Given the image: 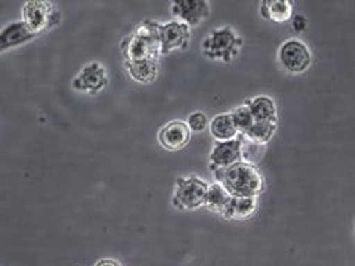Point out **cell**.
I'll return each instance as SVG.
<instances>
[{
	"label": "cell",
	"mask_w": 355,
	"mask_h": 266,
	"mask_svg": "<svg viewBox=\"0 0 355 266\" xmlns=\"http://www.w3.org/2000/svg\"><path fill=\"white\" fill-rule=\"evenodd\" d=\"M215 179L232 197H258L265 188L261 170L249 161H239L225 169L214 170Z\"/></svg>",
	"instance_id": "obj_1"
},
{
	"label": "cell",
	"mask_w": 355,
	"mask_h": 266,
	"mask_svg": "<svg viewBox=\"0 0 355 266\" xmlns=\"http://www.w3.org/2000/svg\"><path fill=\"white\" fill-rule=\"evenodd\" d=\"M126 61H142L155 60L160 55V40H159V24L153 21H146L137 28L132 36L126 37L121 43Z\"/></svg>",
	"instance_id": "obj_2"
},
{
	"label": "cell",
	"mask_w": 355,
	"mask_h": 266,
	"mask_svg": "<svg viewBox=\"0 0 355 266\" xmlns=\"http://www.w3.org/2000/svg\"><path fill=\"white\" fill-rule=\"evenodd\" d=\"M241 46L243 39L231 27H222L214 30L205 39L202 44V52L205 53V57L210 60L231 62L239 57Z\"/></svg>",
	"instance_id": "obj_3"
},
{
	"label": "cell",
	"mask_w": 355,
	"mask_h": 266,
	"mask_svg": "<svg viewBox=\"0 0 355 266\" xmlns=\"http://www.w3.org/2000/svg\"><path fill=\"white\" fill-rule=\"evenodd\" d=\"M209 184L197 176L178 177L172 204L181 210H196L205 206Z\"/></svg>",
	"instance_id": "obj_4"
},
{
	"label": "cell",
	"mask_w": 355,
	"mask_h": 266,
	"mask_svg": "<svg viewBox=\"0 0 355 266\" xmlns=\"http://www.w3.org/2000/svg\"><path fill=\"white\" fill-rule=\"evenodd\" d=\"M22 18L28 28L40 35V33L49 31L61 21L60 10L51 2H42V0H30L22 6Z\"/></svg>",
	"instance_id": "obj_5"
},
{
	"label": "cell",
	"mask_w": 355,
	"mask_h": 266,
	"mask_svg": "<svg viewBox=\"0 0 355 266\" xmlns=\"http://www.w3.org/2000/svg\"><path fill=\"white\" fill-rule=\"evenodd\" d=\"M279 61L286 71L302 74L311 66L313 55L304 42L299 39H288L279 49Z\"/></svg>",
	"instance_id": "obj_6"
},
{
	"label": "cell",
	"mask_w": 355,
	"mask_h": 266,
	"mask_svg": "<svg viewBox=\"0 0 355 266\" xmlns=\"http://www.w3.org/2000/svg\"><path fill=\"white\" fill-rule=\"evenodd\" d=\"M191 39L190 27L182 21H171L168 24H159L160 55L171 53L172 51H184L188 48Z\"/></svg>",
	"instance_id": "obj_7"
},
{
	"label": "cell",
	"mask_w": 355,
	"mask_h": 266,
	"mask_svg": "<svg viewBox=\"0 0 355 266\" xmlns=\"http://www.w3.org/2000/svg\"><path fill=\"white\" fill-rule=\"evenodd\" d=\"M243 136L225 141V142H215V145L210 152V170L225 169L230 166L243 161Z\"/></svg>",
	"instance_id": "obj_8"
},
{
	"label": "cell",
	"mask_w": 355,
	"mask_h": 266,
	"mask_svg": "<svg viewBox=\"0 0 355 266\" xmlns=\"http://www.w3.org/2000/svg\"><path fill=\"white\" fill-rule=\"evenodd\" d=\"M172 14L188 27H194L209 18L210 3L207 0H175L172 2Z\"/></svg>",
	"instance_id": "obj_9"
},
{
	"label": "cell",
	"mask_w": 355,
	"mask_h": 266,
	"mask_svg": "<svg viewBox=\"0 0 355 266\" xmlns=\"http://www.w3.org/2000/svg\"><path fill=\"white\" fill-rule=\"evenodd\" d=\"M107 71L99 62H91L80 71V74L73 80L76 91L85 94H96L107 86Z\"/></svg>",
	"instance_id": "obj_10"
},
{
	"label": "cell",
	"mask_w": 355,
	"mask_h": 266,
	"mask_svg": "<svg viewBox=\"0 0 355 266\" xmlns=\"http://www.w3.org/2000/svg\"><path fill=\"white\" fill-rule=\"evenodd\" d=\"M190 141L191 129L188 127L187 121L182 120H173L159 132L160 145L169 151H180L185 148Z\"/></svg>",
	"instance_id": "obj_11"
},
{
	"label": "cell",
	"mask_w": 355,
	"mask_h": 266,
	"mask_svg": "<svg viewBox=\"0 0 355 266\" xmlns=\"http://www.w3.org/2000/svg\"><path fill=\"white\" fill-rule=\"evenodd\" d=\"M37 35L33 33L24 21L8 24L0 33V53H5L8 49H12L21 44L28 43L36 39Z\"/></svg>",
	"instance_id": "obj_12"
},
{
	"label": "cell",
	"mask_w": 355,
	"mask_h": 266,
	"mask_svg": "<svg viewBox=\"0 0 355 266\" xmlns=\"http://www.w3.org/2000/svg\"><path fill=\"white\" fill-rule=\"evenodd\" d=\"M261 15L277 24H283L293 17L292 0H263L261 3Z\"/></svg>",
	"instance_id": "obj_13"
},
{
	"label": "cell",
	"mask_w": 355,
	"mask_h": 266,
	"mask_svg": "<svg viewBox=\"0 0 355 266\" xmlns=\"http://www.w3.org/2000/svg\"><path fill=\"white\" fill-rule=\"evenodd\" d=\"M254 118V121H268V123H277V107L274 99L266 95H258L249 101L244 103Z\"/></svg>",
	"instance_id": "obj_14"
},
{
	"label": "cell",
	"mask_w": 355,
	"mask_h": 266,
	"mask_svg": "<svg viewBox=\"0 0 355 266\" xmlns=\"http://www.w3.org/2000/svg\"><path fill=\"white\" fill-rule=\"evenodd\" d=\"M257 209V197H232L228 209L222 216L228 220H246L254 215Z\"/></svg>",
	"instance_id": "obj_15"
},
{
	"label": "cell",
	"mask_w": 355,
	"mask_h": 266,
	"mask_svg": "<svg viewBox=\"0 0 355 266\" xmlns=\"http://www.w3.org/2000/svg\"><path fill=\"white\" fill-rule=\"evenodd\" d=\"M210 135L214 136L216 142H225L239 138V130L234 125V120H232L231 113H222L212 118L209 123Z\"/></svg>",
	"instance_id": "obj_16"
},
{
	"label": "cell",
	"mask_w": 355,
	"mask_h": 266,
	"mask_svg": "<svg viewBox=\"0 0 355 266\" xmlns=\"http://www.w3.org/2000/svg\"><path fill=\"white\" fill-rule=\"evenodd\" d=\"M126 69L130 77L139 83H151L155 80L159 73V65L155 60L142 61H126Z\"/></svg>",
	"instance_id": "obj_17"
},
{
	"label": "cell",
	"mask_w": 355,
	"mask_h": 266,
	"mask_svg": "<svg viewBox=\"0 0 355 266\" xmlns=\"http://www.w3.org/2000/svg\"><path fill=\"white\" fill-rule=\"evenodd\" d=\"M231 198H232V195L227 191V188L224 185H220L219 182L212 184L207 188L205 207L212 210V212L224 215V212L231 203Z\"/></svg>",
	"instance_id": "obj_18"
},
{
	"label": "cell",
	"mask_w": 355,
	"mask_h": 266,
	"mask_svg": "<svg viewBox=\"0 0 355 266\" xmlns=\"http://www.w3.org/2000/svg\"><path fill=\"white\" fill-rule=\"evenodd\" d=\"M277 130V123H268V121H254L253 126L243 133V139L253 145H265L268 143Z\"/></svg>",
	"instance_id": "obj_19"
},
{
	"label": "cell",
	"mask_w": 355,
	"mask_h": 266,
	"mask_svg": "<svg viewBox=\"0 0 355 266\" xmlns=\"http://www.w3.org/2000/svg\"><path fill=\"white\" fill-rule=\"evenodd\" d=\"M231 116H232V120H234V125L240 135H243L244 132L249 130L254 123V118L246 104H243L237 107L234 111H231Z\"/></svg>",
	"instance_id": "obj_20"
},
{
	"label": "cell",
	"mask_w": 355,
	"mask_h": 266,
	"mask_svg": "<svg viewBox=\"0 0 355 266\" xmlns=\"http://www.w3.org/2000/svg\"><path fill=\"white\" fill-rule=\"evenodd\" d=\"M187 125L191 129V132H203L206 127H209V120L202 111H196V113L190 114L187 118Z\"/></svg>",
	"instance_id": "obj_21"
},
{
	"label": "cell",
	"mask_w": 355,
	"mask_h": 266,
	"mask_svg": "<svg viewBox=\"0 0 355 266\" xmlns=\"http://www.w3.org/2000/svg\"><path fill=\"white\" fill-rule=\"evenodd\" d=\"M308 27V19L304 15L293 17V28L296 33H302Z\"/></svg>",
	"instance_id": "obj_22"
},
{
	"label": "cell",
	"mask_w": 355,
	"mask_h": 266,
	"mask_svg": "<svg viewBox=\"0 0 355 266\" xmlns=\"http://www.w3.org/2000/svg\"><path fill=\"white\" fill-rule=\"evenodd\" d=\"M95 266H121V265L113 259H103V260H99Z\"/></svg>",
	"instance_id": "obj_23"
}]
</instances>
